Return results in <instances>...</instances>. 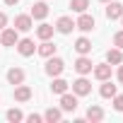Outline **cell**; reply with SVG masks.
<instances>
[{"label": "cell", "instance_id": "obj_1", "mask_svg": "<svg viewBox=\"0 0 123 123\" xmlns=\"http://www.w3.org/2000/svg\"><path fill=\"white\" fill-rule=\"evenodd\" d=\"M63 70H65V63H63V58H58V55H51V58L46 60V75H51V77H58Z\"/></svg>", "mask_w": 123, "mask_h": 123}, {"label": "cell", "instance_id": "obj_2", "mask_svg": "<svg viewBox=\"0 0 123 123\" xmlns=\"http://www.w3.org/2000/svg\"><path fill=\"white\" fill-rule=\"evenodd\" d=\"M17 41H19V31L15 27H10V29L5 27L3 31H0V43H3V46H15Z\"/></svg>", "mask_w": 123, "mask_h": 123}, {"label": "cell", "instance_id": "obj_3", "mask_svg": "<svg viewBox=\"0 0 123 123\" xmlns=\"http://www.w3.org/2000/svg\"><path fill=\"white\" fill-rule=\"evenodd\" d=\"M73 92H75L77 97H87V94L92 92V82L82 75V77H77V80L73 82Z\"/></svg>", "mask_w": 123, "mask_h": 123}, {"label": "cell", "instance_id": "obj_4", "mask_svg": "<svg viewBox=\"0 0 123 123\" xmlns=\"http://www.w3.org/2000/svg\"><path fill=\"white\" fill-rule=\"evenodd\" d=\"M17 51H19V55H24V58H29V55H34L36 53V46H34V39H19L17 43Z\"/></svg>", "mask_w": 123, "mask_h": 123}, {"label": "cell", "instance_id": "obj_5", "mask_svg": "<svg viewBox=\"0 0 123 123\" xmlns=\"http://www.w3.org/2000/svg\"><path fill=\"white\" fill-rule=\"evenodd\" d=\"M121 15H123V3L109 0L106 3V19H121Z\"/></svg>", "mask_w": 123, "mask_h": 123}, {"label": "cell", "instance_id": "obj_6", "mask_svg": "<svg viewBox=\"0 0 123 123\" xmlns=\"http://www.w3.org/2000/svg\"><path fill=\"white\" fill-rule=\"evenodd\" d=\"M75 29H80V31H92L94 29V17L92 15H87V12H80V19L75 22Z\"/></svg>", "mask_w": 123, "mask_h": 123}, {"label": "cell", "instance_id": "obj_7", "mask_svg": "<svg viewBox=\"0 0 123 123\" xmlns=\"http://www.w3.org/2000/svg\"><path fill=\"white\" fill-rule=\"evenodd\" d=\"M92 75H94L99 82L111 80V63H99V65H94V68H92Z\"/></svg>", "mask_w": 123, "mask_h": 123}, {"label": "cell", "instance_id": "obj_8", "mask_svg": "<svg viewBox=\"0 0 123 123\" xmlns=\"http://www.w3.org/2000/svg\"><path fill=\"white\" fill-rule=\"evenodd\" d=\"M60 109H63V111H75L77 109V94L75 92L73 94L63 92V94H60Z\"/></svg>", "mask_w": 123, "mask_h": 123}, {"label": "cell", "instance_id": "obj_9", "mask_svg": "<svg viewBox=\"0 0 123 123\" xmlns=\"http://www.w3.org/2000/svg\"><path fill=\"white\" fill-rule=\"evenodd\" d=\"M31 27H34L31 15H17V17H15V29H17V31H29Z\"/></svg>", "mask_w": 123, "mask_h": 123}, {"label": "cell", "instance_id": "obj_10", "mask_svg": "<svg viewBox=\"0 0 123 123\" xmlns=\"http://www.w3.org/2000/svg\"><path fill=\"white\" fill-rule=\"evenodd\" d=\"M92 68H94V63H92L87 55H80V58L75 60V70H77L80 75H89V73H92Z\"/></svg>", "mask_w": 123, "mask_h": 123}, {"label": "cell", "instance_id": "obj_11", "mask_svg": "<svg viewBox=\"0 0 123 123\" xmlns=\"http://www.w3.org/2000/svg\"><path fill=\"white\" fill-rule=\"evenodd\" d=\"M73 29H75L73 17H60V19L55 22V31H60V34H70Z\"/></svg>", "mask_w": 123, "mask_h": 123}, {"label": "cell", "instance_id": "obj_12", "mask_svg": "<svg viewBox=\"0 0 123 123\" xmlns=\"http://www.w3.org/2000/svg\"><path fill=\"white\" fill-rule=\"evenodd\" d=\"M29 15H31V19H46V15H48V5H46V3H34Z\"/></svg>", "mask_w": 123, "mask_h": 123}, {"label": "cell", "instance_id": "obj_13", "mask_svg": "<svg viewBox=\"0 0 123 123\" xmlns=\"http://www.w3.org/2000/svg\"><path fill=\"white\" fill-rule=\"evenodd\" d=\"M36 53L43 58H51V55H55V43H51V39H46V41H41V46H36Z\"/></svg>", "mask_w": 123, "mask_h": 123}, {"label": "cell", "instance_id": "obj_14", "mask_svg": "<svg viewBox=\"0 0 123 123\" xmlns=\"http://www.w3.org/2000/svg\"><path fill=\"white\" fill-rule=\"evenodd\" d=\"M75 51H77L80 55H87V53H92V41H89L87 36H80V39L75 41Z\"/></svg>", "mask_w": 123, "mask_h": 123}, {"label": "cell", "instance_id": "obj_15", "mask_svg": "<svg viewBox=\"0 0 123 123\" xmlns=\"http://www.w3.org/2000/svg\"><path fill=\"white\" fill-rule=\"evenodd\" d=\"M7 82L10 85H22L24 82V70L22 68H10L7 70Z\"/></svg>", "mask_w": 123, "mask_h": 123}, {"label": "cell", "instance_id": "obj_16", "mask_svg": "<svg viewBox=\"0 0 123 123\" xmlns=\"http://www.w3.org/2000/svg\"><path fill=\"white\" fill-rule=\"evenodd\" d=\"M53 31H55V27H53V24H46V22L36 27V36H39L41 41H46V39H51V36H53Z\"/></svg>", "mask_w": 123, "mask_h": 123}, {"label": "cell", "instance_id": "obj_17", "mask_svg": "<svg viewBox=\"0 0 123 123\" xmlns=\"http://www.w3.org/2000/svg\"><path fill=\"white\" fill-rule=\"evenodd\" d=\"M104 118V109L101 106H97V104H92L89 109H87V121H92V123H99Z\"/></svg>", "mask_w": 123, "mask_h": 123}, {"label": "cell", "instance_id": "obj_18", "mask_svg": "<svg viewBox=\"0 0 123 123\" xmlns=\"http://www.w3.org/2000/svg\"><path fill=\"white\" fill-rule=\"evenodd\" d=\"M15 99H17V101H29V99H31V89H29L27 85H17V87H15Z\"/></svg>", "mask_w": 123, "mask_h": 123}, {"label": "cell", "instance_id": "obj_19", "mask_svg": "<svg viewBox=\"0 0 123 123\" xmlns=\"http://www.w3.org/2000/svg\"><path fill=\"white\" fill-rule=\"evenodd\" d=\"M60 118H63V109H55V106H51L43 113V121H48V123H58Z\"/></svg>", "mask_w": 123, "mask_h": 123}, {"label": "cell", "instance_id": "obj_20", "mask_svg": "<svg viewBox=\"0 0 123 123\" xmlns=\"http://www.w3.org/2000/svg\"><path fill=\"white\" fill-rule=\"evenodd\" d=\"M99 94H101L104 99H111L113 94H118V89H116V85H111V80H104V85H101Z\"/></svg>", "mask_w": 123, "mask_h": 123}, {"label": "cell", "instance_id": "obj_21", "mask_svg": "<svg viewBox=\"0 0 123 123\" xmlns=\"http://www.w3.org/2000/svg\"><path fill=\"white\" fill-rule=\"evenodd\" d=\"M106 63H111V65H121V63H123V53H121V48H111V51L106 53Z\"/></svg>", "mask_w": 123, "mask_h": 123}, {"label": "cell", "instance_id": "obj_22", "mask_svg": "<svg viewBox=\"0 0 123 123\" xmlns=\"http://www.w3.org/2000/svg\"><path fill=\"white\" fill-rule=\"evenodd\" d=\"M68 87H70V82L55 77V80H53V85H51V92H53V94H63V92H68Z\"/></svg>", "mask_w": 123, "mask_h": 123}, {"label": "cell", "instance_id": "obj_23", "mask_svg": "<svg viewBox=\"0 0 123 123\" xmlns=\"http://www.w3.org/2000/svg\"><path fill=\"white\" fill-rule=\"evenodd\" d=\"M70 7H73V12H87L89 0H70Z\"/></svg>", "mask_w": 123, "mask_h": 123}, {"label": "cell", "instance_id": "obj_24", "mask_svg": "<svg viewBox=\"0 0 123 123\" xmlns=\"http://www.w3.org/2000/svg\"><path fill=\"white\" fill-rule=\"evenodd\" d=\"M22 118H24V113H22L19 109H10V111H7V121L17 123V121H22Z\"/></svg>", "mask_w": 123, "mask_h": 123}, {"label": "cell", "instance_id": "obj_25", "mask_svg": "<svg viewBox=\"0 0 123 123\" xmlns=\"http://www.w3.org/2000/svg\"><path fill=\"white\" fill-rule=\"evenodd\" d=\"M111 99H113V109L116 111H123V94H113Z\"/></svg>", "mask_w": 123, "mask_h": 123}, {"label": "cell", "instance_id": "obj_26", "mask_svg": "<svg viewBox=\"0 0 123 123\" xmlns=\"http://www.w3.org/2000/svg\"><path fill=\"white\" fill-rule=\"evenodd\" d=\"M113 46L116 48H123V31H116L113 34Z\"/></svg>", "mask_w": 123, "mask_h": 123}, {"label": "cell", "instance_id": "obj_27", "mask_svg": "<svg viewBox=\"0 0 123 123\" xmlns=\"http://www.w3.org/2000/svg\"><path fill=\"white\" fill-rule=\"evenodd\" d=\"M27 121H29V123H41V121H43V116H39V113H29V116H27Z\"/></svg>", "mask_w": 123, "mask_h": 123}, {"label": "cell", "instance_id": "obj_28", "mask_svg": "<svg viewBox=\"0 0 123 123\" xmlns=\"http://www.w3.org/2000/svg\"><path fill=\"white\" fill-rule=\"evenodd\" d=\"M5 27H7V15H5V12H0V31H3Z\"/></svg>", "mask_w": 123, "mask_h": 123}, {"label": "cell", "instance_id": "obj_29", "mask_svg": "<svg viewBox=\"0 0 123 123\" xmlns=\"http://www.w3.org/2000/svg\"><path fill=\"white\" fill-rule=\"evenodd\" d=\"M116 77H118V82L123 85V65H118V73H116Z\"/></svg>", "mask_w": 123, "mask_h": 123}, {"label": "cell", "instance_id": "obj_30", "mask_svg": "<svg viewBox=\"0 0 123 123\" xmlns=\"http://www.w3.org/2000/svg\"><path fill=\"white\" fill-rule=\"evenodd\" d=\"M3 3H5V5H10V7H12V5H17V3H19V0H3Z\"/></svg>", "mask_w": 123, "mask_h": 123}, {"label": "cell", "instance_id": "obj_31", "mask_svg": "<svg viewBox=\"0 0 123 123\" xmlns=\"http://www.w3.org/2000/svg\"><path fill=\"white\" fill-rule=\"evenodd\" d=\"M99 3H109V0H99Z\"/></svg>", "mask_w": 123, "mask_h": 123}, {"label": "cell", "instance_id": "obj_32", "mask_svg": "<svg viewBox=\"0 0 123 123\" xmlns=\"http://www.w3.org/2000/svg\"><path fill=\"white\" fill-rule=\"evenodd\" d=\"M121 24H123V15H121Z\"/></svg>", "mask_w": 123, "mask_h": 123}]
</instances>
